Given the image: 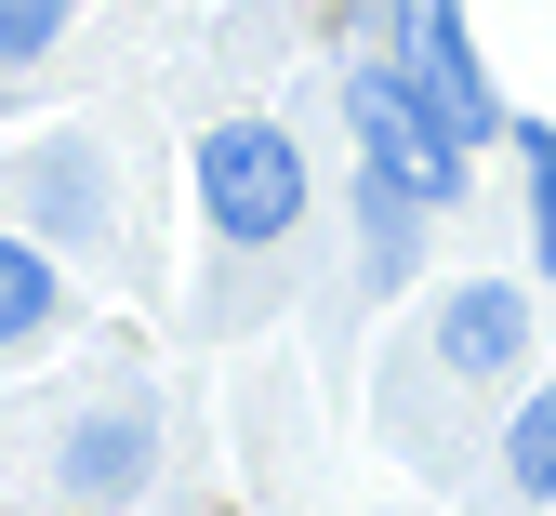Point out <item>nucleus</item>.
Listing matches in <instances>:
<instances>
[{
    "instance_id": "5",
    "label": "nucleus",
    "mask_w": 556,
    "mask_h": 516,
    "mask_svg": "<svg viewBox=\"0 0 556 516\" xmlns=\"http://www.w3.org/2000/svg\"><path fill=\"white\" fill-rule=\"evenodd\" d=\"M147 464H160V424L147 411H80V424H66V451H53V477L66 490H80V503H119V490H147Z\"/></svg>"
},
{
    "instance_id": "9",
    "label": "nucleus",
    "mask_w": 556,
    "mask_h": 516,
    "mask_svg": "<svg viewBox=\"0 0 556 516\" xmlns=\"http://www.w3.org/2000/svg\"><path fill=\"white\" fill-rule=\"evenodd\" d=\"M504 490H517V503H556V385L504 424Z\"/></svg>"
},
{
    "instance_id": "1",
    "label": "nucleus",
    "mask_w": 556,
    "mask_h": 516,
    "mask_svg": "<svg viewBox=\"0 0 556 516\" xmlns=\"http://www.w3.org/2000/svg\"><path fill=\"white\" fill-rule=\"evenodd\" d=\"M344 119H358V160L397 173L410 199H464V146L477 133L410 80V53H358V66H344Z\"/></svg>"
},
{
    "instance_id": "10",
    "label": "nucleus",
    "mask_w": 556,
    "mask_h": 516,
    "mask_svg": "<svg viewBox=\"0 0 556 516\" xmlns=\"http://www.w3.org/2000/svg\"><path fill=\"white\" fill-rule=\"evenodd\" d=\"M504 146H517V173H530V252H543V278H556V133H543V119H504Z\"/></svg>"
},
{
    "instance_id": "11",
    "label": "nucleus",
    "mask_w": 556,
    "mask_h": 516,
    "mask_svg": "<svg viewBox=\"0 0 556 516\" xmlns=\"http://www.w3.org/2000/svg\"><path fill=\"white\" fill-rule=\"evenodd\" d=\"M53 40H66V0H0V66H27Z\"/></svg>"
},
{
    "instance_id": "7",
    "label": "nucleus",
    "mask_w": 556,
    "mask_h": 516,
    "mask_svg": "<svg viewBox=\"0 0 556 516\" xmlns=\"http://www.w3.org/2000/svg\"><path fill=\"white\" fill-rule=\"evenodd\" d=\"M27 212H40V239H106V160L93 146H40L27 160Z\"/></svg>"
},
{
    "instance_id": "4",
    "label": "nucleus",
    "mask_w": 556,
    "mask_h": 516,
    "mask_svg": "<svg viewBox=\"0 0 556 516\" xmlns=\"http://www.w3.org/2000/svg\"><path fill=\"white\" fill-rule=\"evenodd\" d=\"M397 53H410V80H425L464 133H504V93H491V66H477V40H464L451 0H397Z\"/></svg>"
},
{
    "instance_id": "8",
    "label": "nucleus",
    "mask_w": 556,
    "mask_h": 516,
    "mask_svg": "<svg viewBox=\"0 0 556 516\" xmlns=\"http://www.w3.org/2000/svg\"><path fill=\"white\" fill-rule=\"evenodd\" d=\"M53 305H66V291H53V239H0V357L40 344Z\"/></svg>"
},
{
    "instance_id": "3",
    "label": "nucleus",
    "mask_w": 556,
    "mask_h": 516,
    "mask_svg": "<svg viewBox=\"0 0 556 516\" xmlns=\"http://www.w3.org/2000/svg\"><path fill=\"white\" fill-rule=\"evenodd\" d=\"M438 372L451 385H504L517 357H530V291H504V278H464V291H438Z\"/></svg>"
},
{
    "instance_id": "2",
    "label": "nucleus",
    "mask_w": 556,
    "mask_h": 516,
    "mask_svg": "<svg viewBox=\"0 0 556 516\" xmlns=\"http://www.w3.org/2000/svg\"><path fill=\"white\" fill-rule=\"evenodd\" d=\"M199 226L226 252H265L305 226V146L292 119H213L199 133Z\"/></svg>"
},
{
    "instance_id": "6",
    "label": "nucleus",
    "mask_w": 556,
    "mask_h": 516,
    "mask_svg": "<svg viewBox=\"0 0 556 516\" xmlns=\"http://www.w3.org/2000/svg\"><path fill=\"white\" fill-rule=\"evenodd\" d=\"M425 212L438 199H410L397 173L358 160V265H371V291H410V278H425Z\"/></svg>"
}]
</instances>
